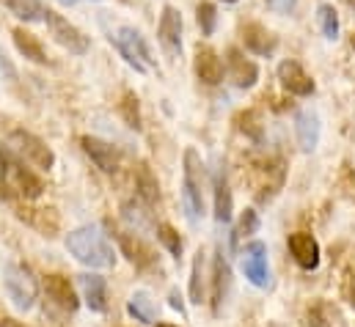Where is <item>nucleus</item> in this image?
<instances>
[{"mask_svg": "<svg viewBox=\"0 0 355 327\" xmlns=\"http://www.w3.org/2000/svg\"><path fill=\"white\" fill-rule=\"evenodd\" d=\"M67 250L91 269H110L116 267V250L107 242L99 226H80L67 234Z\"/></svg>", "mask_w": 355, "mask_h": 327, "instance_id": "f257e3e1", "label": "nucleus"}, {"mask_svg": "<svg viewBox=\"0 0 355 327\" xmlns=\"http://www.w3.org/2000/svg\"><path fill=\"white\" fill-rule=\"evenodd\" d=\"M184 176H182V209L184 218L190 223H198L207 215V204H204V184H207V170L204 160L196 149H184Z\"/></svg>", "mask_w": 355, "mask_h": 327, "instance_id": "f03ea898", "label": "nucleus"}, {"mask_svg": "<svg viewBox=\"0 0 355 327\" xmlns=\"http://www.w3.org/2000/svg\"><path fill=\"white\" fill-rule=\"evenodd\" d=\"M44 190L42 179L33 176L31 168H25V163L19 157H11V152H3L0 149V198H25V201H33L39 198Z\"/></svg>", "mask_w": 355, "mask_h": 327, "instance_id": "7ed1b4c3", "label": "nucleus"}, {"mask_svg": "<svg viewBox=\"0 0 355 327\" xmlns=\"http://www.w3.org/2000/svg\"><path fill=\"white\" fill-rule=\"evenodd\" d=\"M110 42L119 50V55L135 69V72H149L152 67H157L149 42L144 39V33L132 25H116V30H110Z\"/></svg>", "mask_w": 355, "mask_h": 327, "instance_id": "20e7f679", "label": "nucleus"}, {"mask_svg": "<svg viewBox=\"0 0 355 327\" xmlns=\"http://www.w3.org/2000/svg\"><path fill=\"white\" fill-rule=\"evenodd\" d=\"M3 289L17 311H31L39 300V283L25 264H6L3 267Z\"/></svg>", "mask_w": 355, "mask_h": 327, "instance_id": "39448f33", "label": "nucleus"}, {"mask_svg": "<svg viewBox=\"0 0 355 327\" xmlns=\"http://www.w3.org/2000/svg\"><path fill=\"white\" fill-rule=\"evenodd\" d=\"M8 152L14 157H19L25 165H33L39 170H50L55 165L53 149L39 135H33L28 130H11L8 132Z\"/></svg>", "mask_w": 355, "mask_h": 327, "instance_id": "423d86ee", "label": "nucleus"}, {"mask_svg": "<svg viewBox=\"0 0 355 327\" xmlns=\"http://www.w3.org/2000/svg\"><path fill=\"white\" fill-rule=\"evenodd\" d=\"M44 22H47V30H50V36L64 47V50H69L72 55H86L91 47L89 36L80 30V28H75L67 17H61L58 11H53V8H44Z\"/></svg>", "mask_w": 355, "mask_h": 327, "instance_id": "0eeeda50", "label": "nucleus"}, {"mask_svg": "<svg viewBox=\"0 0 355 327\" xmlns=\"http://www.w3.org/2000/svg\"><path fill=\"white\" fill-rule=\"evenodd\" d=\"M157 42L166 50L168 58L182 55V14L174 6H166L160 14V25H157Z\"/></svg>", "mask_w": 355, "mask_h": 327, "instance_id": "6e6552de", "label": "nucleus"}, {"mask_svg": "<svg viewBox=\"0 0 355 327\" xmlns=\"http://www.w3.org/2000/svg\"><path fill=\"white\" fill-rule=\"evenodd\" d=\"M240 267L245 272V278L257 286V289H267L270 283V267H267V247L265 242H251L243 250Z\"/></svg>", "mask_w": 355, "mask_h": 327, "instance_id": "1a4fd4ad", "label": "nucleus"}, {"mask_svg": "<svg viewBox=\"0 0 355 327\" xmlns=\"http://www.w3.org/2000/svg\"><path fill=\"white\" fill-rule=\"evenodd\" d=\"M80 146H83V152L89 154V160L102 173H116L119 170V163H121V154H119V149L113 146V143H107V141H102V138H96V135H83L80 138Z\"/></svg>", "mask_w": 355, "mask_h": 327, "instance_id": "9d476101", "label": "nucleus"}, {"mask_svg": "<svg viewBox=\"0 0 355 327\" xmlns=\"http://www.w3.org/2000/svg\"><path fill=\"white\" fill-rule=\"evenodd\" d=\"M44 294H47V300H50L55 308H61L64 314H75V311L80 308V300H78V294H75L69 278H64V275H58V272L44 275Z\"/></svg>", "mask_w": 355, "mask_h": 327, "instance_id": "9b49d317", "label": "nucleus"}, {"mask_svg": "<svg viewBox=\"0 0 355 327\" xmlns=\"http://www.w3.org/2000/svg\"><path fill=\"white\" fill-rule=\"evenodd\" d=\"M226 67H229V78L237 88H254L259 80V67L251 58H245V53L237 47L226 50Z\"/></svg>", "mask_w": 355, "mask_h": 327, "instance_id": "f8f14e48", "label": "nucleus"}, {"mask_svg": "<svg viewBox=\"0 0 355 327\" xmlns=\"http://www.w3.org/2000/svg\"><path fill=\"white\" fill-rule=\"evenodd\" d=\"M289 253H292V258L297 261V267L300 269H317L320 267V242L309 234V231H295V234H289Z\"/></svg>", "mask_w": 355, "mask_h": 327, "instance_id": "ddd939ff", "label": "nucleus"}, {"mask_svg": "<svg viewBox=\"0 0 355 327\" xmlns=\"http://www.w3.org/2000/svg\"><path fill=\"white\" fill-rule=\"evenodd\" d=\"M278 80L292 94V96H311L314 94V80L311 75L297 64V61H281L278 64Z\"/></svg>", "mask_w": 355, "mask_h": 327, "instance_id": "4468645a", "label": "nucleus"}, {"mask_svg": "<svg viewBox=\"0 0 355 327\" xmlns=\"http://www.w3.org/2000/svg\"><path fill=\"white\" fill-rule=\"evenodd\" d=\"M295 135H297V146L309 154L320 146V135H322V124H320V116L314 110H297L295 113Z\"/></svg>", "mask_w": 355, "mask_h": 327, "instance_id": "2eb2a0df", "label": "nucleus"}, {"mask_svg": "<svg viewBox=\"0 0 355 327\" xmlns=\"http://www.w3.org/2000/svg\"><path fill=\"white\" fill-rule=\"evenodd\" d=\"M78 283H80L83 300L91 311L105 314L107 311V281L96 272H83V275H78Z\"/></svg>", "mask_w": 355, "mask_h": 327, "instance_id": "dca6fc26", "label": "nucleus"}, {"mask_svg": "<svg viewBox=\"0 0 355 327\" xmlns=\"http://www.w3.org/2000/svg\"><path fill=\"white\" fill-rule=\"evenodd\" d=\"M193 67H196V75H198V80L204 82V85H218V82H223L226 67H223V61H220V55H218L215 50L198 47Z\"/></svg>", "mask_w": 355, "mask_h": 327, "instance_id": "f3484780", "label": "nucleus"}, {"mask_svg": "<svg viewBox=\"0 0 355 327\" xmlns=\"http://www.w3.org/2000/svg\"><path fill=\"white\" fill-rule=\"evenodd\" d=\"M116 240H119V245H121V253H124L138 269H146V267L155 264V250L146 245L141 237H135L132 231H119Z\"/></svg>", "mask_w": 355, "mask_h": 327, "instance_id": "a211bd4d", "label": "nucleus"}, {"mask_svg": "<svg viewBox=\"0 0 355 327\" xmlns=\"http://www.w3.org/2000/svg\"><path fill=\"white\" fill-rule=\"evenodd\" d=\"M243 44H245V50H251L254 55H272L275 53V47H278V39L267 30L265 25H259V22H248L245 28H243Z\"/></svg>", "mask_w": 355, "mask_h": 327, "instance_id": "6ab92c4d", "label": "nucleus"}, {"mask_svg": "<svg viewBox=\"0 0 355 327\" xmlns=\"http://www.w3.org/2000/svg\"><path fill=\"white\" fill-rule=\"evenodd\" d=\"M127 314H130L135 322H141V325H152V322L157 319V303L152 300L149 292L138 289V292L127 300Z\"/></svg>", "mask_w": 355, "mask_h": 327, "instance_id": "aec40b11", "label": "nucleus"}, {"mask_svg": "<svg viewBox=\"0 0 355 327\" xmlns=\"http://www.w3.org/2000/svg\"><path fill=\"white\" fill-rule=\"evenodd\" d=\"M212 190H215V220L218 223H229L232 220V212H234V201H232L229 182H226V176L220 170L212 179Z\"/></svg>", "mask_w": 355, "mask_h": 327, "instance_id": "412c9836", "label": "nucleus"}, {"mask_svg": "<svg viewBox=\"0 0 355 327\" xmlns=\"http://www.w3.org/2000/svg\"><path fill=\"white\" fill-rule=\"evenodd\" d=\"M229 278H232V269H229L223 253L218 250L215 264H212V308H215V314H220V303H223V297H226Z\"/></svg>", "mask_w": 355, "mask_h": 327, "instance_id": "4be33fe9", "label": "nucleus"}, {"mask_svg": "<svg viewBox=\"0 0 355 327\" xmlns=\"http://www.w3.org/2000/svg\"><path fill=\"white\" fill-rule=\"evenodd\" d=\"M11 36H14V44H17L19 55H25V58L33 61V64H47V53H44L42 42H39L33 33H28L25 28H14Z\"/></svg>", "mask_w": 355, "mask_h": 327, "instance_id": "5701e85b", "label": "nucleus"}, {"mask_svg": "<svg viewBox=\"0 0 355 327\" xmlns=\"http://www.w3.org/2000/svg\"><path fill=\"white\" fill-rule=\"evenodd\" d=\"M135 190H138V198L146 204V206H152L157 198H160V184H157V176L152 173V168L146 163L138 165V170H135Z\"/></svg>", "mask_w": 355, "mask_h": 327, "instance_id": "b1692460", "label": "nucleus"}, {"mask_svg": "<svg viewBox=\"0 0 355 327\" xmlns=\"http://www.w3.org/2000/svg\"><path fill=\"white\" fill-rule=\"evenodd\" d=\"M204 297H207V256L204 250H198L193 258V269H190V303L201 306Z\"/></svg>", "mask_w": 355, "mask_h": 327, "instance_id": "393cba45", "label": "nucleus"}, {"mask_svg": "<svg viewBox=\"0 0 355 327\" xmlns=\"http://www.w3.org/2000/svg\"><path fill=\"white\" fill-rule=\"evenodd\" d=\"M6 6H8V11H11L17 19H22V22H39V19H44V6H42V0H6Z\"/></svg>", "mask_w": 355, "mask_h": 327, "instance_id": "a878e982", "label": "nucleus"}, {"mask_svg": "<svg viewBox=\"0 0 355 327\" xmlns=\"http://www.w3.org/2000/svg\"><path fill=\"white\" fill-rule=\"evenodd\" d=\"M317 22H320V30H322V36H325L328 42H336V39H339V11H336L334 6L322 3V6L317 8Z\"/></svg>", "mask_w": 355, "mask_h": 327, "instance_id": "bb28decb", "label": "nucleus"}, {"mask_svg": "<svg viewBox=\"0 0 355 327\" xmlns=\"http://www.w3.org/2000/svg\"><path fill=\"white\" fill-rule=\"evenodd\" d=\"M237 127H240V132H245V135H248L251 141H257V143L265 138V127H262L257 110H245V113H240V116H237Z\"/></svg>", "mask_w": 355, "mask_h": 327, "instance_id": "cd10ccee", "label": "nucleus"}, {"mask_svg": "<svg viewBox=\"0 0 355 327\" xmlns=\"http://www.w3.org/2000/svg\"><path fill=\"white\" fill-rule=\"evenodd\" d=\"M157 240L163 242V247L174 256V258H182V250H184V245H182V237H179V231L174 229V226H168V223H160L157 226Z\"/></svg>", "mask_w": 355, "mask_h": 327, "instance_id": "c85d7f7f", "label": "nucleus"}, {"mask_svg": "<svg viewBox=\"0 0 355 327\" xmlns=\"http://www.w3.org/2000/svg\"><path fill=\"white\" fill-rule=\"evenodd\" d=\"M196 19H198V28L204 36H212L215 28H218V8L212 3H198L196 8Z\"/></svg>", "mask_w": 355, "mask_h": 327, "instance_id": "c756f323", "label": "nucleus"}, {"mask_svg": "<svg viewBox=\"0 0 355 327\" xmlns=\"http://www.w3.org/2000/svg\"><path fill=\"white\" fill-rule=\"evenodd\" d=\"M121 116L127 121V127L132 130H141V113H138V96L135 94H124V102H121Z\"/></svg>", "mask_w": 355, "mask_h": 327, "instance_id": "7c9ffc66", "label": "nucleus"}, {"mask_svg": "<svg viewBox=\"0 0 355 327\" xmlns=\"http://www.w3.org/2000/svg\"><path fill=\"white\" fill-rule=\"evenodd\" d=\"M259 231V212L257 209H245L240 215V223H237V231H234V240L237 237H251Z\"/></svg>", "mask_w": 355, "mask_h": 327, "instance_id": "2f4dec72", "label": "nucleus"}, {"mask_svg": "<svg viewBox=\"0 0 355 327\" xmlns=\"http://www.w3.org/2000/svg\"><path fill=\"white\" fill-rule=\"evenodd\" d=\"M331 317H334V311L325 306V303H317L314 308H309V325L311 327H331Z\"/></svg>", "mask_w": 355, "mask_h": 327, "instance_id": "473e14b6", "label": "nucleus"}, {"mask_svg": "<svg viewBox=\"0 0 355 327\" xmlns=\"http://www.w3.org/2000/svg\"><path fill=\"white\" fill-rule=\"evenodd\" d=\"M265 3L275 14H289V11L297 6V0H265Z\"/></svg>", "mask_w": 355, "mask_h": 327, "instance_id": "72a5a7b5", "label": "nucleus"}, {"mask_svg": "<svg viewBox=\"0 0 355 327\" xmlns=\"http://www.w3.org/2000/svg\"><path fill=\"white\" fill-rule=\"evenodd\" d=\"M168 300H171V308H174V311H179V314H184V303H182V294H179V289H171Z\"/></svg>", "mask_w": 355, "mask_h": 327, "instance_id": "f704fd0d", "label": "nucleus"}, {"mask_svg": "<svg viewBox=\"0 0 355 327\" xmlns=\"http://www.w3.org/2000/svg\"><path fill=\"white\" fill-rule=\"evenodd\" d=\"M347 292H350V303L355 306V275L350 278V283H347Z\"/></svg>", "mask_w": 355, "mask_h": 327, "instance_id": "c9c22d12", "label": "nucleus"}, {"mask_svg": "<svg viewBox=\"0 0 355 327\" xmlns=\"http://www.w3.org/2000/svg\"><path fill=\"white\" fill-rule=\"evenodd\" d=\"M58 3H61V6H78L80 0H58Z\"/></svg>", "mask_w": 355, "mask_h": 327, "instance_id": "e433bc0d", "label": "nucleus"}, {"mask_svg": "<svg viewBox=\"0 0 355 327\" xmlns=\"http://www.w3.org/2000/svg\"><path fill=\"white\" fill-rule=\"evenodd\" d=\"M223 3H237V0H223Z\"/></svg>", "mask_w": 355, "mask_h": 327, "instance_id": "4c0bfd02", "label": "nucleus"}, {"mask_svg": "<svg viewBox=\"0 0 355 327\" xmlns=\"http://www.w3.org/2000/svg\"><path fill=\"white\" fill-rule=\"evenodd\" d=\"M157 327H174V325H157Z\"/></svg>", "mask_w": 355, "mask_h": 327, "instance_id": "58836bf2", "label": "nucleus"}]
</instances>
